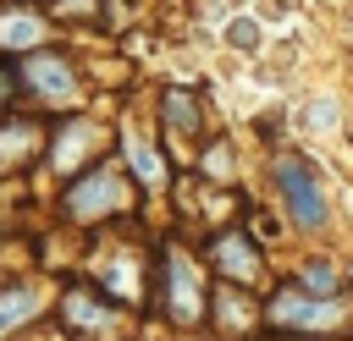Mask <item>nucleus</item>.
<instances>
[{"instance_id": "nucleus-1", "label": "nucleus", "mask_w": 353, "mask_h": 341, "mask_svg": "<svg viewBox=\"0 0 353 341\" xmlns=\"http://www.w3.org/2000/svg\"><path fill=\"white\" fill-rule=\"evenodd\" d=\"M265 319L276 330H292V336H331V330L353 324V308H347V297H314L303 286H281L270 297Z\"/></svg>"}, {"instance_id": "nucleus-2", "label": "nucleus", "mask_w": 353, "mask_h": 341, "mask_svg": "<svg viewBox=\"0 0 353 341\" xmlns=\"http://www.w3.org/2000/svg\"><path fill=\"white\" fill-rule=\"evenodd\" d=\"M127 204H132V187H127V176L105 160V165H88L72 187H66V198H61V209L72 214V220H83V226H94V220H110V214H127Z\"/></svg>"}, {"instance_id": "nucleus-3", "label": "nucleus", "mask_w": 353, "mask_h": 341, "mask_svg": "<svg viewBox=\"0 0 353 341\" xmlns=\"http://www.w3.org/2000/svg\"><path fill=\"white\" fill-rule=\"evenodd\" d=\"M270 176H276V192H281V204H287L292 226L320 231L331 209H325V187H320L314 165H309L303 154H276V160H270Z\"/></svg>"}, {"instance_id": "nucleus-4", "label": "nucleus", "mask_w": 353, "mask_h": 341, "mask_svg": "<svg viewBox=\"0 0 353 341\" xmlns=\"http://www.w3.org/2000/svg\"><path fill=\"white\" fill-rule=\"evenodd\" d=\"M17 88H22L28 99L50 104V110H72V104L83 99L77 66H72L66 55H55V50H33V55L17 66Z\"/></svg>"}, {"instance_id": "nucleus-5", "label": "nucleus", "mask_w": 353, "mask_h": 341, "mask_svg": "<svg viewBox=\"0 0 353 341\" xmlns=\"http://www.w3.org/2000/svg\"><path fill=\"white\" fill-rule=\"evenodd\" d=\"M160 302H165V314H171L176 324H199V319L210 314L204 275H199V264H193L182 248H165V258H160Z\"/></svg>"}, {"instance_id": "nucleus-6", "label": "nucleus", "mask_w": 353, "mask_h": 341, "mask_svg": "<svg viewBox=\"0 0 353 341\" xmlns=\"http://www.w3.org/2000/svg\"><path fill=\"white\" fill-rule=\"evenodd\" d=\"M61 324H66V336H110L116 330V308L94 292V286H66V297H61Z\"/></svg>"}, {"instance_id": "nucleus-7", "label": "nucleus", "mask_w": 353, "mask_h": 341, "mask_svg": "<svg viewBox=\"0 0 353 341\" xmlns=\"http://www.w3.org/2000/svg\"><path fill=\"white\" fill-rule=\"evenodd\" d=\"M39 148H44V126L39 121H0V176L6 170H22L28 160H39Z\"/></svg>"}, {"instance_id": "nucleus-8", "label": "nucleus", "mask_w": 353, "mask_h": 341, "mask_svg": "<svg viewBox=\"0 0 353 341\" xmlns=\"http://www.w3.org/2000/svg\"><path fill=\"white\" fill-rule=\"evenodd\" d=\"M210 258L221 264V275H226L232 286L259 275V248H254L243 231H221V236H215V248H210Z\"/></svg>"}, {"instance_id": "nucleus-9", "label": "nucleus", "mask_w": 353, "mask_h": 341, "mask_svg": "<svg viewBox=\"0 0 353 341\" xmlns=\"http://www.w3.org/2000/svg\"><path fill=\"white\" fill-rule=\"evenodd\" d=\"M39 308H44V286H39V280H17V286H6V292H0V341H6L17 324L39 319Z\"/></svg>"}, {"instance_id": "nucleus-10", "label": "nucleus", "mask_w": 353, "mask_h": 341, "mask_svg": "<svg viewBox=\"0 0 353 341\" xmlns=\"http://www.w3.org/2000/svg\"><path fill=\"white\" fill-rule=\"evenodd\" d=\"M121 148H127V165H132V176H138L143 187H165L171 165H165V154H160V148H149L132 126H121Z\"/></svg>"}, {"instance_id": "nucleus-11", "label": "nucleus", "mask_w": 353, "mask_h": 341, "mask_svg": "<svg viewBox=\"0 0 353 341\" xmlns=\"http://www.w3.org/2000/svg\"><path fill=\"white\" fill-rule=\"evenodd\" d=\"M44 33H50V28H44L33 11H17V6L0 11V50H28V55H33V50L44 44Z\"/></svg>"}, {"instance_id": "nucleus-12", "label": "nucleus", "mask_w": 353, "mask_h": 341, "mask_svg": "<svg viewBox=\"0 0 353 341\" xmlns=\"http://www.w3.org/2000/svg\"><path fill=\"white\" fill-rule=\"evenodd\" d=\"M94 121H83V116H66V132H61V143H55V165L61 170H77L83 165V154H88V143H94Z\"/></svg>"}, {"instance_id": "nucleus-13", "label": "nucleus", "mask_w": 353, "mask_h": 341, "mask_svg": "<svg viewBox=\"0 0 353 341\" xmlns=\"http://www.w3.org/2000/svg\"><path fill=\"white\" fill-rule=\"evenodd\" d=\"M160 104H165V126H171V132H182V138H193V132H199V121H204V116H199V99H193L188 88H171Z\"/></svg>"}, {"instance_id": "nucleus-14", "label": "nucleus", "mask_w": 353, "mask_h": 341, "mask_svg": "<svg viewBox=\"0 0 353 341\" xmlns=\"http://www.w3.org/2000/svg\"><path fill=\"white\" fill-rule=\"evenodd\" d=\"M303 292H314V297H342V275L331 270V264H303V280H298Z\"/></svg>"}, {"instance_id": "nucleus-15", "label": "nucleus", "mask_w": 353, "mask_h": 341, "mask_svg": "<svg viewBox=\"0 0 353 341\" xmlns=\"http://www.w3.org/2000/svg\"><path fill=\"white\" fill-rule=\"evenodd\" d=\"M50 11L66 16V22H99V0H55Z\"/></svg>"}, {"instance_id": "nucleus-16", "label": "nucleus", "mask_w": 353, "mask_h": 341, "mask_svg": "<svg viewBox=\"0 0 353 341\" xmlns=\"http://www.w3.org/2000/svg\"><path fill=\"white\" fill-rule=\"evenodd\" d=\"M309 126H336V104H325V99H320V104L309 110Z\"/></svg>"}]
</instances>
